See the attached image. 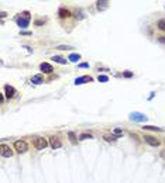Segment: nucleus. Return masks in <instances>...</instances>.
<instances>
[{
	"label": "nucleus",
	"mask_w": 165,
	"mask_h": 183,
	"mask_svg": "<svg viewBox=\"0 0 165 183\" xmlns=\"http://www.w3.org/2000/svg\"><path fill=\"white\" fill-rule=\"evenodd\" d=\"M30 20H31V17H30V13L28 11H24L23 14H20L19 17H17V25L19 27H21V28H25L28 23H30Z\"/></svg>",
	"instance_id": "obj_1"
},
{
	"label": "nucleus",
	"mask_w": 165,
	"mask_h": 183,
	"mask_svg": "<svg viewBox=\"0 0 165 183\" xmlns=\"http://www.w3.org/2000/svg\"><path fill=\"white\" fill-rule=\"evenodd\" d=\"M128 118L131 120V121H138V123H145L147 120H148V117L145 114H142V113H138V111H134V113H130L128 115Z\"/></svg>",
	"instance_id": "obj_2"
},
{
	"label": "nucleus",
	"mask_w": 165,
	"mask_h": 183,
	"mask_svg": "<svg viewBox=\"0 0 165 183\" xmlns=\"http://www.w3.org/2000/svg\"><path fill=\"white\" fill-rule=\"evenodd\" d=\"M14 149L19 152V154H24V152H27L28 151V145H27V142L25 141H16L14 142Z\"/></svg>",
	"instance_id": "obj_3"
},
{
	"label": "nucleus",
	"mask_w": 165,
	"mask_h": 183,
	"mask_svg": "<svg viewBox=\"0 0 165 183\" xmlns=\"http://www.w3.org/2000/svg\"><path fill=\"white\" fill-rule=\"evenodd\" d=\"M33 145L37 148V149H44V148H47L48 147V142L45 138H35L34 141H33Z\"/></svg>",
	"instance_id": "obj_4"
},
{
	"label": "nucleus",
	"mask_w": 165,
	"mask_h": 183,
	"mask_svg": "<svg viewBox=\"0 0 165 183\" xmlns=\"http://www.w3.org/2000/svg\"><path fill=\"white\" fill-rule=\"evenodd\" d=\"M0 149H1V156H4V158H11L13 154H14L13 149H11L9 145H6V144H1Z\"/></svg>",
	"instance_id": "obj_5"
},
{
	"label": "nucleus",
	"mask_w": 165,
	"mask_h": 183,
	"mask_svg": "<svg viewBox=\"0 0 165 183\" xmlns=\"http://www.w3.org/2000/svg\"><path fill=\"white\" fill-rule=\"evenodd\" d=\"M89 82H93V78H90V76H81V78H76L75 79V85L76 86L85 85V83H89Z\"/></svg>",
	"instance_id": "obj_6"
},
{
	"label": "nucleus",
	"mask_w": 165,
	"mask_h": 183,
	"mask_svg": "<svg viewBox=\"0 0 165 183\" xmlns=\"http://www.w3.org/2000/svg\"><path fill=\"white\" fill-rule=\"evenodd\" d=\"M142 139H144L147 144H150L151 147H158V145H160V141L155 137H152V135H144Z\"/></svg>",
	"instance_id": "obj_7"
},
{
	"label": "nucleus",
	"mask_w": 165,
	"mask_h": 183,
	"mask_svg": "<svg viewBox=\"0 0 165 183\" xmlns=\"http://www.w3.org/2000/svg\"><path fill=\"white\" fill-rule=\"evenodd\" d=\"M4 91H6L4 94H6L9 99H13V97L16 96V93H17L16 89H14L13 86H10V85H6V86H4Z\"/></svg>",
	"instance_id": "obj_8"
},
{
	"label": "nucleus",
	"mask_w": 165,
	"mask_h": 183,
	"mask_svg": "<svg viewBox=\"0 0 165 183\" xmlns=\"http://www.w3.org/2000/svg\"><path fill=\"white\" fill-rule=\"evenodd\" d=\"M49 145H51V148H61V141H59V138L58 137H51L49 138Z\"/></svg>",
	"instance_id": "obj_9"
},
{
	"label": "nucleus",
	"mask_w": 165,
	"mask_h": 183,
	"mask_svg": "<svg viewBox=\"0 0 165 183\" xmlns=\"http://www.w3.org/2000/svg\"><path fill=\"white\" fill-rule=\"evenodd\" d=\"M40 69H41V72H44V73H52V65H49L47 62H43L41 65H40Z\"/></svg>",
	"instance_id": "obj_10"
},
{
	"label": "nucleus",
	"mask_w": 165,
	"mask_h": 183,
	"mask_svg": "<svg viewBox=\"0 0 165 183\" xmlns=\"http://www.w3.org/2000/svg\"><path fill=\"white\" fill-rule=\"evenodd\" d=\"M142 130H145V131H160V133L164 131V128H161V127H154V125H147V124L142 127Z\"/></svg>",
	"instance_id": "obj_11"
},
{
	"label": "nucleus",
	"mask_w": 165,
	"mask_h": 183,
	"mask_svg": "<svg viewBox=\"0 0 165 183\" xmlns=\"http://www.w3.org/2000/svg\"><path fill=\"white\" fill-rule=\"evenodd\" d=\"M58 14H59V17H62V19H68V17H71V11H69V10H67V9H59Z\"/></svg>",
	"instance_id": "obj_12"
},
{
	"label": "nucleus",
	"mask_w": 165,
	"mask_h": 183,
	"mask_svg": "<svg viewBox=\"0 0 165 183\" xmlns=\"http://www.w3.org/2000/svg\"><path fill=\"white\" fill-rule=\"evenodd\" d=\"M31 82H33V83H35V85H41V83H44V80H43V76H41V75H35V76H33V78H31Z\"/></svg>",
	"instance_id": "obj_13"
},
{
	"label": "nucleus",
	"mask_w": 165,
	"mask_h": 183,
	"mask_svg": "<svg viewBox=\"0 0 165 183\" xmlns=\"http://www.w3.org/2000/svg\"><path fill=\"white\" fill-rule=\"evenodd\" d=\"M68 59H69L71 62H78V61L81 59V55H79V54H71Z\"/></svg>",
	"instance_id": "obj_14"
},
{
	"label": "nucleus",
	"mask_w": 165,
	"mask_h": 183,
	"mask_svg": "<svg viewBox=\"0 0 165 183\" xmlns=\"http://www.w3.org/2000/svg\"><path fill=\"white\" fill-rule=\"evenodd\" d=\"M52 61H55V62H58V64H61V65L67 64V59H64V58H61V56H52Z\"/></svg>",
	"instance_id": "obj_15"
},
{
	"label": "nucleus",
	"mask_w": 165,
	"mask_h": 183,
	"mask_svg": "<svg viewBox=\"0 0 165 183\" xmlns=\"http://www.w3.org/2000/svg\"><path fill=\"white\" fill-rule=\"evenodd\" d=\"M88 138L90 139V138H93V135H92V134H89V133H83V134H81V135H79V139H81V141L88 139Z\"/></svg>",
	"instance_id": "obj_16"
},
{
	"label": "nucleus",
	"mask_w": 165,
	"mask_h": 183,
	"mask_svg": "<svg viewBox=\"0 0 165 183\" xmlns=\"http://www.w3.org/2000/svg\"><path fill=\"white\" fill-rule=\"evenodd\" d=\"M107 7V1H97V9L99 10H103Z\"/></svg>",
	"instance_id": "obj_17"
},
{
	"label": "nucleus",
	"mask_w": 165,
	"mask_h": 183,
	"mask_svg": "<svg viewBox=\"0 0 165 183\" xmlns=\"http://www.w3.org/2000/svg\"><path fill=\"white\" fill-rule=\"evenodd\" d=\"M103 138H104L107 142H114V141L117 139V137H116V135H104Z\"/></svg>",
	"instance_id": "obj_18"
},
{
	"label": "nucleus",
	"mask_w": 165,
	"mask_h": 183,
	"mask_svg": "<svg viewBox=\"0 0 165 183\" xmlns=\"http://www.w3.org/2000/svg\"><path fill=\"white\" fill-rule=\"evenodd\" d=\"M157 27H158L161 31H165V20H160L158 24H157Z\"/></svg>",
	"instance_id": "obj_19"
},
{
	"label": "nucleus",
	"mask_w": 165,
	"mask_h": 183,
	"mask_svg": "<svg viewBox=\"0 0 165 183\" xmlns=\"http://www.w3.org/2000/svg\"><path fill=\"white\" fill-rule=\"evenodd\" d=\"M113 134L116 137H120V135H123V130L121 128H113Z\"/></svg>",
	"instance_id": "obj_20"
},
{
	"label": "nucleus",
	"mask_w": 165,
	"mask_h": 183,
	"mask_svg": "<svg viewBox=\"0 0 165 183\" xmlns=\"http://www.w3.org/2000/svg\"><path fill=\"white\" fill-rule=\"evenodd\" d=\"M57 49H61V51H68V49H73L72 46L69 45H59V46H57Z\"/></svg>",
	"instance_id": "obj_21"
},
{
	"label": "nucleus",
	"mask_w": 165,
	"mask_h": 183,
	"mask_svg": "<svg viewBox=\"0 0 165 183\" xmlns=\"http://www.w3.org/2000/svg\"><path fill=\"white\" fill-rule=\"evenodd\" d=\"M97 80H99V82H107V80H109V78H107L106 75H99Z\"/></svg>",
	"instance_id": "obj_22"
},
{
	"label": "nucleus",
	"mask_w": 165,
	"mask_h": 183,
	"mask_svg": "<svg viewBox=\"0 0 165 183\" xmlns=\"http://www.w3.org/2000/svg\"><path fill=\"white\" fill-rule=\"evenodd\" d=\"M68 135H69V138H71V142L72 144H76V137H75V134L73 133H68Z\"/></svg>",
	"instance_id": "obj_23"
},
{
	"label": "nucleus",
	"mask_w": 165,
	"mask_h": 183,
	"mask_svg": "<svg viewBox=\"0 0 165 183\" xmlns=\"http://www.w3.org/2000/svg\"><path fill=\"white\" fill-rule=\"evenodd\" d=\"M123 76H126V78H131V76H133V73H131V72H128V70H126V72L123 73Z\"/></svg>",
	"instance_id": "obj_24"
},
{
	"label": "nucleus",
	"mask_w": 165,
	"mask_h": 183,
	"mask_svg": "<svg viewBox=\"0 0 165 183\" xmlns=\"http://www.w3.org/2000/svg\"><path fill=\"white\" fill-rule=\"evenodd\" d=\"M21 34H23V35H31L30 31H21Z\"/></svg>",
	"instance_id": "obj_25"
},
{
	"label": "nucleus",
	"mask_w": 165,
	"mask_h": 183,
	"mask_svg": "<svg viewBox=\"0 0 165 183\" xmlns=\"http://www.w3.org/2000/svg\"><path fill=\"white\" fill-rule=\"evenodd\" d=\"M88 66H89L88 64H81V65H79V68H88Z\"/></svg>",
	"instance_id": "obj_26"
},
{
	"label": "nucleus",
	"mask_w": 165,
	"mask_h": 183,
	"mask_svg": "<svg viewBox=\"0 0 165 183\" xmlns=\"http://www.w3.org/2000/svg\"><path fill=\"white\" fill-rule=\"evenodd\" d=\"M4 101V96L3 94H0V103H3Z\"/></svg>",
	"instance_id": "obj_27"
},
{
	"label": "nucleus",
	"mask_w": 165,
	"mask_h": 183,
	"mask_svg": "<svg viewBox=\"0 0 165 183\" xmlns=\"http://www.w3.org/2000/svg\"><path fill=\"white\" fill-rule=\"evenodd\" d=\"M160 41H161V42H165V37H160Z\"/></svg>",
	"instance_id": "obj_28"
},
{
	"label": "nucleus",
	"mask_w": 165,
	"mask_h": 183,
	"mask_svg": "<svg viewBox=\"0 0 165 183\" xmlns=\"http://www.w3.org/2000/svg\"><path fill=\"white\" fill-rule=\"evenodd\" d=\"M44 23V21H41V20H38V21H35V24H37V25H40V24H43Z\"/></svg>",
	"instance_id": "obj_29"
}]
</instances>
